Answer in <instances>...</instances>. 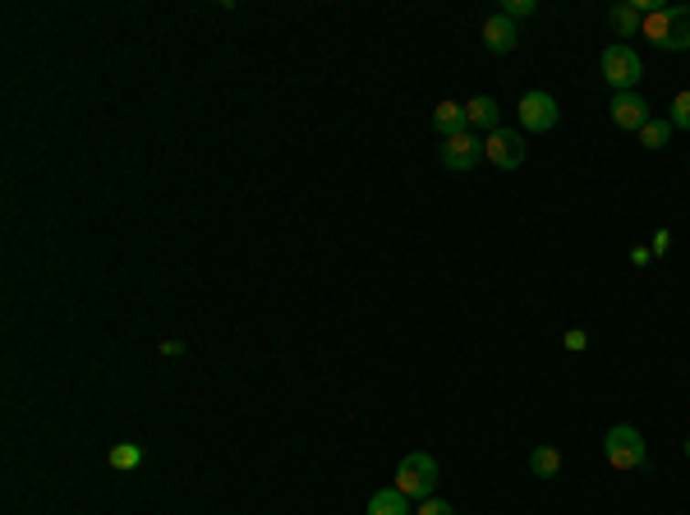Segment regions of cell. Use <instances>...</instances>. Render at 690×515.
Segmentation results:
<instances>
[{"mask_svg": "<svg viewBox=\"0 0 690 515\" xmlns=\"http://www.w3.org/2000/svg\"><path fill=\"white\" fill-rule=\"evenodd\" d=\"M640 33L658 51H690V5H653Z\"/></svg>", "mask_w": 690, "mask_h": 515, "instance_id": "obj_1", "label": "cell"}, {"mask_svg": "<svg viewBox=\"0 0 690 515\" xmlns=\"http://www.w3.org/2000/svg\"><path fill=\"white\" fill-rule=\"evenodd\" d=\"M599 69H603V83H608L612 92H635V83L644 79V60H640V51L626 47V42H612V47L599 56Z\"/></svg>", "mask_w": 690, "mask_h": 515, "instance_id": "obj_2", "label": "cell"}, {"mask_svg": "<svg viewBox=\"0 0 690 515\" xmlns=\"http://www.w3.org/2000/svg\"><path fill=\"white\" fill-rule=\"evenodd\" d=\"M396 488L410 497V501H428L433 488H437V460L428 451H410L401 465H396Z\"/></svg>", "mask_w": 690, "mask_h": 515, "instance_id": "obj_3", "label": "cell"}, {"mask_svg": "<svg viewBox=\"0 0 690 515\" xmlns=\"http://www.w3.org/2000/svg\"><path fill=\"white\" fill-rule=\"evenodd\" d=\"M603 456H608V465H612V469H640V465L649 460L644 433H640V428H631V424L608 428V437H603Z\"/></svg>", "mask_w": 690, "mask_h": 515, "instance_id": "obj_4", "label": "cell"}, {"mask_svg": "<svg viewBox=\"0 0 690 515\" xmlns=\"http://www.w3.org/2000/svg\"><path fill=\"white\" fill-rule=\"evenodd\" d=\"M516 115H520V129H529V134H548V129L561 120L557 97H552V92H543V88L525 92V97H520V106H516Z\"/></svg>", "mask_w": 690, "mask_h": 515, "instance_id": "obj_5", "label": "cell"}, {"mask_svg": "<svg viewBox=\"0 0 690 515\" xmlns=\"http://www.w3.org/2000/svg\"><path fill=\"white\" fill-rule=\"evenodd\" d=\"M484 162V139L475 134V129H460V134H451V139H442V166L446 171H475Z\"/></svg>", "mask_w": 690, "mask_h": 515, "instance_id": "obj_6", "label": "cell"}, {"mask_svg": "<svg viewBox=\"0 0 690 515\" xmlns=\"http://www.w3.org/2000/svg\"><path fill=\"white\" fill-rule=\"evenodd\" d=\"M484 162H493L497 171H520L525 166V139L516 134V129H493V134L484 139Z\"/></svg>", "mask_w": 690, "mask_h": 515, "instance_id": "obj_7", "label": "cell"}, {"mask_svg": "<svg viewBox=\"0 0 690 515\" xmlns=\"http://www.w3.org/2000/svg\"><path fill=\"white\" fill-rule=\"evenodd\" d=\"M612 124L617 129H631V134H640L644 120H649V101L640 92H612V106H608Z\"/></svg>", "mask_w": 690, "mask_h": 515, "instance_id": "obj_8", "label": "cell"}, {"mask_svg": "<svg viewBox=\"0 0 690 515\" xmlns=\"http://www.w3.org/2000/svg\"><path fill=\"white\" fill-rule=\"evenodd\" d=\"M484 47H488L493 56H511V51L520 47V33H516V24H511L502 10L484 19Z\"/></svg>", "mask_w": 690, "mask_h": 515, "instance_id": "obj_9", "label": "cell"}, {"mask_svg": "<svg viewBox=\"0 0 690 515\" xmlns=\"http://www.w3.org/2000/svg\"><path fill=\"white\" fill-rule=\"evenodd\" d=\"M653 10V0H622V5L608 10V24L622 33V37H635L644 28V15Z\"/></svg>", "mask_w": 690, "mask_h": 515, "instance_id": "obj_10", "label": "cell"}, {"mask_svg": "<svg viewBox=\"0 0 690 515\" xmlns=\"http://www.w3.org/2000/svg\"><path fill=\"white\" fill-rule=\"evenodd\" d=\"M465 115H470V129H484V134L502 129V106H497V97H488V92L470 97V101H465Z\"/></svg>", "mask_w": 690, "mask_h": 515, "instance_id": "obj_11", "label": "cell"}, {"mask_svg": "<svg viewBox=\"0 0 690 515\" xmlns=\"http://www.w3.org/2000/svg\"><path fill=\"white\" fill-rule=\"evenodd\" d=\"M433 129H437L442 139L460 134V129H470V115H465V106H460V101H437V106H433Z\"/></svg>", "mask_w": 690, "mask_h": 515, "instance_id": "obj_12", "label": "cell"}, {"mask_svg": "<svg viewBox=\"0 0 690 515\" xmlns=\"http://www.w3.org/2000/svg\"><path fill=\"white\" fill-rule=\"evenodd\" d=\"M148 460V451L139 447V442H115L110 451H106V465L115 469V474H130V469H139Z\"/></svg>", "mask_w": 690, "mask_h": 515, "instance_id": "obj_13", "label": "cell"}, {"mask_svg": "<svg viewBox=\"0 0 690 515\" xmlns=\"http://www.w3.org/2000/svg\"><path fill=\"white\" fill-rule=\"evenodd\" d=\"M369 515H410V497L392 483V488H382V492L369 497Z\"/></svg>", "mask_w": 690, "mask_h": 515, "instance_id": "obj_14", "label": "cell"}, {"mask_svg": "<svg viewBox=\"0 0 690 515\" xmlns=\"http://www.w3.org/2000/svg\"><path fill=\"white\" fill-rule=\"evenodd\" d=\"M529 469H534V478H557V474H561V451H557L552 442L534 447V451H529Z\"/></svg>", "mask_w": 690, "mask_h": 515, "instance_id": "obj_15", "label": "cell"}, {"mask_svg": "<svg viewBox=\"0 0 690 515\" xmlns=\"http://www.w3.org/2000/svg\"><path fill=\"white\" fill-rule=\"evenodd\" d=\"M667 139H672V124L667 120H644V129H640V148H649V152H658V148H667Z\"/></svg>", "mask_w": 690, "mask_h": 515, "instance_id": "obj_16", "label": "cell"}, {"mask_svg": "<svg viewBox=\"0 0 690 515\" xmlns=\"http://www.w3.org/2000/svg\"><path fill=\"white\" fill-rule=\"evenodd\" d=\"M667 124H672V129H685V134H690V88L672 97V115H667Z\"/></svg>", "mask_w": 690, "mask_h": 515, "instance_id": "obj_17", "label": "cell"}, {"mask_svg": "<svg viewBox=\"0 0 690 515\" xmlns=\"http://www.w3.org/2000/svg\"><path fill=\"white\" fill-rule=\"evenodd\" d=\"M502 15H507L511 24H520V19H534V15H538V5H534V0H507Z\"/></svg>", "mask_w": 690, "mask_h": 515, "instance_id": "obj_18", "label": "cell"}, {"mask_svg": "<svg viewBox=\"0 0 690 515\" xmlns=\"http://www.w3.org/2000/svg\"><path fill=\"white\" fill-rule=\"evenodd\" d=\"M414 515H455V506L451 501H442V497H428V501H419V510Z\"/></svg>", "mask_w": 690, "mask_h": 515, "instance_id": "obj_19", "label": "cell"}, {"mask_svg": "<svg viewBox=\"0 0 690 515\" xmlns=\"http://www.w3.org/2000/svg\"><path fill=\"white\" fill-rule=\"evenodd\" d=\"M570 354H580V350H590V331H580V327H575V331H566V341H561Z\"/></svg>", "mask_w": 690, "mask_h": 515, "instance_id": "obj_20", "label": "cell"}, {"mask_svg": "<svg viewBox=\"0 0 690 515\" xmlns=\"http://www.w3.org/2000/svg\"><path fill=\"white\" fill-rule=\"evenodd\" d=\"M631 263H635V268H649V263H653V248L635 244V248H631Z\"/></svg>", "mask_w": 690, "mask_h": 515, "instance_id": "obj_21", "label": "cell"}, {"mask_svg": "<svg viewBox=\"0 0 690 515\" xmlns=\"http://www.w3.org/2000/svg\"><path fill=\"white\" fill-rule=\"evenodd\" d=\"M667 248H672V230H658V235H653V258H663Z\"/></svg>", "mask_w": 690, "mask_h": 515, "instance_id": "obj_22", "label": "cell"}, {"mask_svg": "<svg viewBox=\"0 0 690 515\" xmlns=\"http://www.w3.org/2000/svg\"><path fill=\"white\" fill-rule=\"evenodd\" d=\"M162 354H166V359H175V354H184V341H162Z\"/></svg>", "mask_w": 690, "mask_h": 515, "instance_id": "obj_23", "label": "cell"}, {"mask_svg": "<svg viewBox=\"0 0 690 515\" xmlns=\"http://www.w3.org/2000/svg\"><path fill=\"white\" fill-rule=\"evenodd\" d=\"M681 451H685V460H690V437H685V442H681Z\"/></svg>", "mask_w": 690, "mask_h": 515, "instance_id": "obj_24", "label": "cell"}]
</instances>
